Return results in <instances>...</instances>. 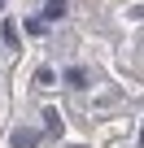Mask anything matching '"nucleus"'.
Wrapping results in <instances>:
<instances>
[{
  "mask_svg": "<svg viewBox=\"0 0 144 148\" xmlns=\"http://www.w3.org/2000/svg\"><path fill=\"white\" fill-rule=\"evenodd\" d=\"M44 126H48L52 135H61V113H57V109H48V113H44Z\"/></svg>",
  "mask_w": 144,
  "mask_h": 148,
  "instance_id": "20e7f679",
  "label": "nucleus"
},
{
  "mask_svg": "<svg viewBox=\"0 0 144 148\" xmlns=\"http://www.w3.org/2000/svg\"><path fill=\"white\" fill-rule=\"evenodd\" d=\"M35 144H39L35 131H13V148H35Z\"/></svg>",
  "mask_w": 144,
  "mask_h": 148,
  "instance_id": "7ed1b4c3",
  "label": "nucleus"
},
{
  "mask_svg": "<svg viewBox=\"0 0 144 148\" xmlns=\"http://www.w3.org/2000/svg\"><path fill=\"white\" fill-rule=\"evenodd\" d=\"M57 18H65V0H44V18L39 22H57Z\"/></svg>",
  "mask_w": 144,
  "mask_h": 148,
  "instance_id": "f257e3e1",
  "label": "nucleus"
},
{
  "mask_svg": "<svg viewBox=\"0 0 144 148\" xmlns=\"http://www.w3.org/2000/svg\"><path fill=\"white\" fill-rule=\"evenodd\" d=\"M65 83L74 87V92H83V87H88V70H79V65H70V70H65Z\"/></svg>",
  "mask_w": 144,
  "mask_h": 148,
  "instance_id": "f03ea898",
  "label": "nucleus"
},
{
  "mask_svg": "<svg viewBox=\"0 0 144 148\" xmlns=\"http://www.w3.org/2000/svg\"><path fill=\"white\" fill-rule=\"evenodd\" d=\"M0 5H5V0H0Z\"/></svg>",
  "mask_w": 144,
  "mask_h": 148,
  "instance_id": "423d86ee",
  "label": "nucleus"
},
{
  "mask_svg": "<svg viewBox=\"0 0 144 148\" xmlns=\"http://www.w3.org/2000/svg\"><path fill=\"white\" fill-rule=\"evenodd\" d=\"M0 35H5V44H9V48H18V26H13V22L0 26Z\"/></svg>",
  "mask_w": 144,
  "mask_h": 148,
  "instance_id": "39448f33",
  "label": "nucleus"
}]
</instances>
